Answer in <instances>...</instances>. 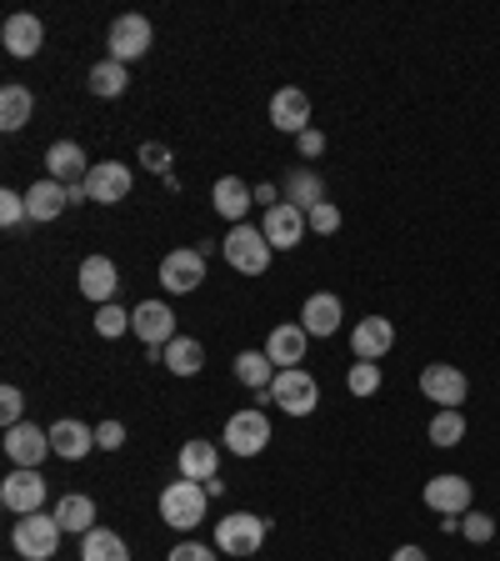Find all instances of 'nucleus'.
I'll list each match as a JSON object with an SVG mask.
<instances>
[{
	"label": "nucleus",
	"mask_w": 500,
	"mask_h": 561,
	"mask_svg": "<svg viewBox=\"0 0 500 561\" xmlns=\"http://www.w3.org/2000/svg\"><path fill=\"white\" fill-rule=\"evenodd\" d=\"M206 506H210L206 481L181 477V481H171V486L161 491V522L175 526V531H190V526L206 522Z\"/></svg>",
	"instance_id": "1"
},
{
	"label": "nucleus",
	"mask_w": 500,
	"mask_h": 561,
	"mask_svg": "<svg viewBox=\"0 0 500 561\" xmlns=\"http://www.w3.org/2000/svg\"><path fill=\"white\" fill-rule=\"evenodd\" d=\"M11 547L21 551L25 561H50L56 557V547H60V522H56V512H31V516H21V522L11 526Z\"/></svg>",
	"instance_id": "2"
},
{
	"label": "nucleus",
	"mask_w": 500,
	"mask_h": 561,
	"mask_svg": "<svg viewBox=\"0 0 500 561\" xmlns=\"http://www.w3.org/2000/svg\"><path fill=\"white\" fill-rule=\"evenodd\" d=\"M270 251L276 245L266 241V231L260 226H231V236H225V261H231L241 276H266L270 271Z\"/></svg>",
	"instance_id": "3"
},
{
	"label": "nucleus",
	"mask_w": 500,
	"mask_h": 561,
	"mask_svg": "<svg viewBox=\"0 0 500 561\" xmlns=\"http://www.w3.org/2000/svg\"><path fill=\"white\" fill-rule=\"evenodd\" d=\"M270 401H276L286 416H311V411L321 407V386H315L311 371L291 366V371H276V381H270Z\"/></svg>",
	"instance_id": "4"
},
{
	"label": "nucleus",
	"mask_w": 500,
	"mask_h": 561,
	"mask_svg": "<svg viewBox=\"0 0 500 561\" xmlns=\"http://www.w3.org/2000/svg\"><path fill=\"white\" fill-rule=\"evenodd\" d=\"M216 547L225 551V557H256L260 547H266V522L251 512H231L216 522Z\"/></svg>",
	"instance_id": "5"
},
{
	"label": "nucleus",
	"mask_w": 500,
	"mask_h": 561,
	"mask_svg": "<svg viewBox=\"0 0 500 561\" xmlns=\"http://www.w3.org/2000/svg\"><path fill=\"white\" fill-rule=\"evenodd\" d=\"M420 391H426V401H435L441 411H461V401L470 397V381H466V371H461V366L435 362V366H426V371H420Z\"/></svg>",
	"instance_id": "6"
},
{
	"label": "nucleus",
	"mask_w": 500,
	"mask_h": 561,
	"mask_svg": "<svg viewBox=\"0 0 500 561\" xmlns=\"http://www.w3.org/2000/svg\"><path fill=\"white\" fill-rule=\"evenodd\" d=\"M151 41H155V31H151V21L146 15H116L111 21V60H120V66H130V60H140L146 50H151Z\"/></svg>",
	"instance_id": "7"
},
{
	"label": "nucleus",
	"mask_w": 500,
	"mask_h": 561,
	"mask_svg": "<svg viewBox=\"0 0 500 561\" xmlns=\"http://www.w3.org/2000/svg\"><path fill=\"white\" fill-rule=\"evenodd\" d=\"M225 446H231V456H260L266 451V442H270V421H266V411H235L231 421H225V436H221Z\"/></svg>",
	"instance_id": "8"
},
{
	"label": "nucleus",
	"mask_w": 500,
	"mask_h": 561,
	"mask_svg": "<svg viewBox=\"0 0 500 561\" xmlns=\"http://www.w3.org/2000/svg\"><path fill=\"white\" fill-rule=\"evenodd\" d=\"M130 331L146 341V351H165L175 341V311L165 301H140L130 311Z\"/></svg>",
	"instance_id": "9"
},
{
	"label": "nucleus",
	"mask_w": 500,
	"mask_h": 561,
	"mask_svg": "<svg viewBox=\"0 0 500 561\" xmlns=\"http://www.w3.org/2000/svg\"><path fill=\"white\" fill-rule=\"evenodd\" d=\"M0 502H5V512H15V516L40 512V506H46V477H40V471L15 467L11 477L0 481Z\"/></svg>",
	"instance_id": "10"
},
{
	"label": "nucleus",
	"mask_w": 500,
	"mask_h": 561,
	"mask_svg": "<svg viewBox=\"0 0 500 561\" xmlns=\"http://www.w3.org/2000/svg\"><path fill=\"white\" fill-rule=\"evenodd\" d=\"M206 280V256H200L196 245H181V251H171V256L161 261V286L175 296H190Z\"/></svg>",
	"instance_id": "11"
},
{
	"label": "nucleus",
	"mask_w": 500,
	"mask_h": 561,
	"mask_svg": "<svg viewBox=\"0 0 500 561\" xmlns=\"http://www.w3.org/2000/svg\"><path fill=\"white\" fill-rule=\"evenodd\" d=\"M270 126L286 130V136L311 130V95H305L301 85H280V91L270 95Z\"/></svg>",
	"instance_id": "12"
},
{
	"label": "nucleus",
	"mask_w": 500,
	"mask_h": 561,
	"mask_svg": "<svg viewBox=\"0 0 500 561\" xmlns=\"http://www.w3.org/2000/svg\"><path fill=\"white\" fill-rule=\"evenodd\" d=\"M305 210L291 206V201H276V206L266 210V221H260V231H266V241L276 245V251H291V245L305 241Z\"/></svg>",
	"instance_id": "13"
},
{
	"label": "nucleus",
	"mask_w": 500,
	"mask_h": 561,
	"mask_svg": "<svg viewBox=\"0 0 500 561\" xmlns=\"http://www.w3.org/2000/svg\"><path fill=\"white\" fill-rule=\"evenodd\" d=\"M130 165H120V161H95L91 165V175H85V196L91 201H101V206H116V201H126L130 196Z\"/></svg>",
	"instance_id": "14"
},
{
	"label": "nucleus",
	"mask_w": 500,
	"mask_h": 561,
	"mask_svg": "<svg viewBox=\"0 0 500 561\" xmlns=\"http://www.w3.org/2000/svg\"><path fill=\"white\" fill-rule=\"evenodd\" d=\"M420 496H426V506H431V512H441V516H466L470 512V481L455 477V471L431 477Z\"/></svg>",
	"instance_id": "15"
},
{
	"label": "nucleus",
	"mask_w": 500,
	"mask_h": 561,
	"mask_svg": "<svg viewBox=\"0 0 500 561\" xmlns=\"http://www.w3.org/2000/svg\"><path fill=\"white\" fill-rule=\"evenodd\" d=\"M391 346H396V327H391L385 316H365V321H356V331H350L356 362H381V356H391Z\"/></svg>",
	"instance_id": "16"
},
{
	"label": "nucleus",
	"mask_w": 500,
	"mask_h": 561,
	"mask_svg": "<svg viewBox=\"0 0 500 561\" xmlns=\"http://www.w3.org/2000/svg\"><path fill=\"white\" fill-rule=\"evenodd\" d=\"M5 456H11L15 467L35 471L50 456V432H40V426L21 421V426H11V432H5Z\"/></svg>",
	"instance_id": "17"
},
{
	"label": "nucleus",
	"mask_w": 500,
	"mask_h": 561,
	"mask_svg": "<svg viewBox=\"0 0 500 561\" xmlns=\"http://www.w3.org/2000/svg\"><path fill=\"white\" fill-rule=\"evenodd\" d=\"M46 171H50V181H60V186H85L91 161H85V151L75 146V140H56V146L46 151Z\"/></svg>",
	"instance_id": "18"
},
{
	"label": "nucleus",
	"mask_w": 500,
	"mask_h": 561,
	"mask_svg": "<svg viewBox=\"0 0 500 561\" xmlns=\"http://www.w3.org/2000/svg\"><path fill=\"white\" fill-rule=\"evenodd\" d=\"M116 286H120V271L111 256H85L81 261V291L91 296L95 306H111L116 301Z\"/></svg>",
	"instance_id": "19"
},
{
	"label": "nucleus",
	"mask_w": 500,
	"mask_h": 561,
	"mask_svg": "<svg viewBox=\"0 0 500 561\" xmlns=\"http://www.w3.org/2000/svg\"><path fill=\"white\" fill-rule=\"evenodd\" d=\"M0 41H5V50H11L15 60H31L35 50L46 46V25L35 21L31 11H21V15H11V21H5V31H0Z\"/></svg>",
	"instance_id": "20"
},
{
	"label": "nucleus",
	"mask_w": 500,
	"mask_h": 561,
	"mask_svg": "<svg viewBox=\"0 0 500 561\" xmlns=\"http://www.w3.org/2000/svg\"><path fill=\"white\" fill-rule=\"evenodd\" d=\"M301 327H305V336H336L340 331V296H330V291L305 296Z\"/></svg>",
	"instance_id": "21"
},
{
	"label": "nucleus",
	"mask_w": 500,
	"mask_h": 561,
	"mask_svg": "<svg viewBox=\"0 0 500 561\" xmlns=\"http://www.w3.org/2000/svg\"><path fill=\"white\" fill-rule=\"evenodd\" d=\"M305 327L301 321H291V327H276L270 331V341H266V356L276 362V371H291V366H301L305 362Z\"/></svg>",
	"instance_id": "22"
},
{
	"label": "nucleus",
	"mask_w": 500,
	"mask_h": 561,
	"mask_svg": "<svg viewBox=\"0 0 500 561\" xmlns=\"http://www.w3.org/2000/svg\"><path fill=\"white\" fill-rule=\"evenodd\" d=\"M50 451L66 456V461H81V456L95 451V432L85 421H56L50 426Z\"/></svg>",
	"instance_id": "23"
},
{
	"label": "nucleus",
	"mask_w": 500,
	"mask_h": 561,
	"mask_svg": "<svg viewBox=\"0 0 500 561\" xmlns=\"http://www.w3.org/2000/svg\"><path fill=\"white\" fill-rule=\"evenodd\" d=\"M210 201H216V210H221L225 221L241 226L245 210H251V201H256V191L245 186L241 175H221V181H216V191H210Z\"/></svg>",
	"instance_id": "24"
},
{
	"label": "nucleus",
	"mask_w": 500,
	"mask_h": 561,
	"mask_svg": "<svg viewBox=\"0 0 500 561\" xmlns=\"http://www.w3.org/2000/svg\"><path fill=\"white\" fill-rule=\"evenodd\" d=\"M70 206V186H60V181H35L31 196H25V210H31V221H56L60 210Z\"/></svg>",
	"instance_id": "25"
},
{
	"label": "nucleus",
	"mask_w": 500,
	"mask_h": 561,
	"mask_svg": "<svg viewBox=\"0 0 500 561\" xmlns=\"http://www.w3.org/2000/svg\"><path fill=\"white\" fill-rule=\"evenodd\" d=\"M31 111H35V95L25 85H15V81L0 85V130H21L31 121Z\"/></svg>",
	"instance_id": "26"
},
{
	"label": "nucleus",
	"mask_w": 500,
	"mask_h": 561,
	"mask_svg": "<svg viewBox=\"0 0 500 561\" xmlns=\"http://www.w3.org/2000/svg\"><path fill=\"white\" fill-rule=\"evenodd\" d=\"M216 461H221L216 442H186L181 446V477H190V481H210L216 477Z\"/></svg>",
	"instance_id": "27"
},
{
	"label": "nucleus",
	"mask_w": 500,
	"mask_h": 561,
	"mask_svg": "<svg viewBox=\"0 0 500 561\" xmlns=\"http://www.w3.org/2000/svg\"><path fill=\"white\" fill-rule=\"evenodd\" d=\"M56 522H60V531H95V502L91 496H75V491H70V496H60L56 502Z\"/></svg>",
	"instance_id": "28"
},
{
	"label": "nucleus",
	"mask_w": 500,
	"mask_h": 561,
	"mask_svg": "<svg viewBox=\"0 0 500 561\" xmlns=\"http://www.w3.org/2000/svg\"><path fill=\"white\" fill-rule=\"evenodd\" d=\"M235 381L251 386V391H266V386L276 381V362H270L266 351H241V356H235Z\"/></svg>",
	"instance_id": "29"
},
{
	"label": "nucleus",
	"mask_w": 500,
	"mask_h": 561,
	"mask_svg": "<svg viewBox=\"0 0 500 561\" xmlns=\"http://www.w3.org/2000/svg\"><path fill=\"white\" fill-rule=\"evenodd\" d=\"M81 561H130V547L116 537V531L95 526V531L81 537Z\"/></svg>",
	"instance_id": "30"
},
{
	"label": "nucleus",
	"mask_w": 500,
	"mask_h": 561,
	"mask_svg": "<svg viewBox=\"0 0 500 561\" xmlns=\"http://www.w3.org/2000/svg\"><path fill=\"white\" fill-rule=\"evenodd\" d=\"M165 366H171L175 376H196L200 366H206V346H200L196 336H175L171 346H165Z\"/></svg>",
	"instance_id": "31"
},
{
	"label": "nucleus",
	"mask_w": 500,
	"mask_h": 561,
	"mask_svg": "<svg viewBox=\"0 0 500 561\" xmlns=\"http://www.w3.org/2000/svg\"><path fill=\"white\" fill-rule=\"evenodd\" d=\"M130 85V70L120 66V60L105 56L101 66H91V95H105V101H116V95H126Z\"/></svg>",
	"instance_id": "32"
},
{
	"label": "nucleus",
	"mask_w": 500,
	"mask_h": 561,
	"mask_svg": "<svg viewBox=\"0 0 500 561\" xmlns=\"http://www.w3.org/2000/svg\"><path fill=\"white\" fill-rule=\"evenodd\" d=\"M286 191H291V206H301L305 216H311V210L326 201V186H321V175H311V171H291Z\"/></svg>",
	"instance_id": "33"
},
{
	"label": "nucleus",
	"mask_w": 500,
	"mask_h": 561,
	"mask_svg": "<svg viewBox=\"0 0 500 561\" xmlns=\"http://www.w3.org/2000/svg\"><path fill=\"white\" fill-rule=\"evenodd\" d=\"M426 436H431V446L451 451V446H461V436H466V416H461V411H435Z\"/></svg>",
	"instance_id": "34"
},
{
	"label": "nucleus",
	"mask_w": 500,
	"mask_h": 561,
	"mask_svg": "<svg viewBox=\"0 0 500 561\" xmlns=\"http://www.w3.org/2000/svg\"><path fill=\"white\" fill-rule=\"evenodd\" d=\"M346 386H350V397H375L381 391V362H356L346 371Z\"/></svg>",
	"instance_id": "35"
},
{
	"label": "nucleus",
	"mask_w": 500,
	"mask_h": 561,
	"mask_svg": "<svg viewBox=\"0 0 500 561\" xmlns=\"http://www.w3.org/2000/svg\"><path fill=\"white\" fill-rule=\"evenodd\" d=\"M95 331H101L105 341H116L120 331H130V311H120L116 301H111V306H101V311H95Z\"/></svg>",
	"instance_id": "36"
},
{
	"label": "nucleus",
	"mask_w": 500,
	"mask_h": 561,
	"mask_svg": "<svg viewBox=\"0 0 500 561\" xmlns=\"http://www.w3.org/2000/svg\"><path fill=\"white\" fill-rule=\"evenodd\" d=\"M21 416H25V397H21V386H5V391H0V426L11 432V426H21Z\"/></svg>",
	"instance_id": "37"
},
{
	"label": "nucleus",
	"mask_w": 500,
	"mask_h": 561,
	"mask_svg": "<svg viewBox=\"0 0 500 561\" xmlns=\"http://www.w3.org/2000/svg\"><path fill=\"white\" fill-rule=\"evenodd\" d=\"M31 210H25V196L21 191H0V226L11 231V226H21Z\"/></svg>",
	"instance_id": "38"
},
{
	"label": "nucleus",
	"mask_w": 500,
	"mask_h": 561,
	"mask_svg": "<svg viewBox=\"0 0 500 561\" xmlns=\"http://www.w3.org/2000/svg\"><path fill=\"white\" fill-rule=\"evenodd\" d=\"M461 531H466V541H476V547H480V541L496 537V522H490L486 512H466V516H461Z\"/></svg>",
	"instance_id": "39"
},
{
	"label": "nucleus",
	"mask_w": 500,
	"mask_h": 561,
	"mask_svg": "<svg viewBox=\"0 0 500 561\" xmlns=\"http://www.w3.org/2000/svg\"><path fill=\"white\" fill-rule=\"evenodd\" d=\"M140 165H146V171H171V146H165V140H146V146H140Z\"/></svg>",
	"instance_id": "40"
},
{
	"label": "nucleus",
	"mask_w": 500,
	"mask_h": 561,
	"mask_svg": "<svg viewBox=\"0 0 500 561\" xmlns=\"http://www.w3.org/2000/svg\"><path fill=\"white\" fill-rule=\"evenodd\" d=\"M305 221H311V231H315V236H330V231H340V210L330 206V201H321V206H315L311 216H305Z\"/></svg>",
	"instance_id": "41"
},
{
	"label": "nucleus",
	"mask_w": 500,
	"mask_h": 561,
	"mask_svg": "<svg viewBox=\"0 0 500 561\" xmlns=\"http://www.w3.org/2000/svg\"><path fill=\"white\" fill-rule=\"evenodd\" d=\"M95 446H101V451H120V446H126V426H120V421H101V426H95Z\"/></svg>",
	"instance_id": "42"
},
{
	"label": "nucleus",
	"mask_w": 500,
	"mask_h": 561,
	"mask_svg": "<svg viewBox=\"0 0 500 561\" xmlns=\"http://www.w3.org/2000/svg\"><path fill=\"white\" fill-rule=\"evenodd\" d=\"M165 561H216V551L200 547V541H181V547H175Z\"/></svg>",
	"instance_id": "43"
},
{
	"label": "nucleus",
	"mask_w": 500,
	"mask_h": 561,
	"mask_svg": "<svg viewBox=\"0 0 500 561\" xmlns=\"http://www.w3.org/2000/svg\"><path fill=\"white\" fill-rule=\"evenodd\" d=\"M295 146H301V156H305V161H315V156H321V151H326V136H321V130H301V136H295Z\"/></svg>",
	"instance_id": "44"
},
{
	"label": "nucleus",
	"mask_w": 500,
	"mask_h": 561,
	"mask_svg": "<svg viewBox=\"0 0 500 561\" xmlns=\"http://www.w3.org/2000/svg\"><path fill=\"white\" fill-rule=\"evenodd\" d=\"M391 561H431V557H426L420 547H396V551H391Z\"/></svg>",
	"instance_id": "45"
},
{
	"label": "nucleus",
	"mask_w": 500,
	"mask_h": 561,
	"mask_svg": "<svg viewBox=\"0 0 500 561\" xmlns=\"http://www.w3.org/2000/svg\"><path fill=\"white\" fill-rule=\"evenodd\" d=\"M256 201H260V206H266V210H270V206H276V201H280V196H276V191H270V186H260V191H256Z\"/></svg>",
	"instance_id": "46"
}]
</instances>
